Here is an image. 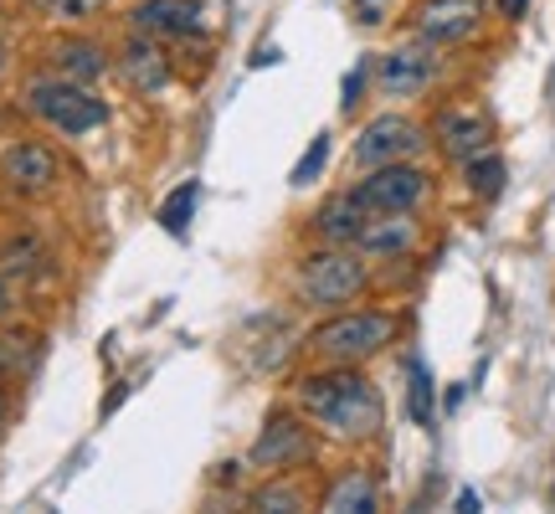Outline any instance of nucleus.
Returning a JSON list of instances; mask_svg holds the SVG:
<instances>
[{"instance_id": "423d86ee", "label": "nucleus", "mask_w": 555, "mask_h": 514, "mask_svg": "<svg viewBox=\"0 0 555 514\" xmlns=\"http://www.w3.org/2000/svg\"><path fill=\"white\" fill-rule=\"evenodd\" d=\"M422 155H433L427 119L401 114V108L371 114V119L356 129V139H350V165H356V176L380 170V165H401V159H422Z\"/></svg>"}, {"instance_id": "f8f14e48", "label": "nucleus", "mask_w": 555, "mask_h": 514, "mask_svg": "<svg viewBox=\"0 0 555 514\" xmlns=\"http://www.w3.org/2000/svg\"><path fill=\"white\" fill-rule=\"evenodd\" d=\"M119 26L129 37L165 41L170 52L206 37V0H124Z\"/></svg>"}, {"instance_id": "5701e85b", "label": "nucleus", "mask_w": 555, "mask_h": 514, "mask_svg": "<svg viewBox=\"0 0 555 514\" xmlns=\"http://www.w3.org/2000/svg\"><path fill=\"white\" fill-rule=\"evenodd\" d=\"M376 88V62L371 57H360L350 73H345V82H339V114L345 119H356L360 114V103H365V93Z\"/></svg>"}, {"instance_id": "39448f33", "label": "nucleus", "mask_w": 555, "mask_h": 514, "mask_svg": "<svg viewBox=\"0 0 555 514\" xmlns=\"http://www.w3.org/2000/svg\"><path fill=\"white\" fill-rule=\"evenodd\" d=\"M319 427L298 412L294 401H278L273 412L262 416L258 437L247 448V468L258 474H309L319 463Z\"/></svg>"}, {"instance_id": "393cba45", "label": "nucleus", "mask_w": 555, "mask_h": 514, "mask_svg": "<svg viewBox=\"0 0 555 514\" xmlns=\"http://www.w3.org/2000/svg\"><path fill=\"white\" fill-rule=\"evenodd\" d=\"M391 11H397V0H350V21H356V26H365V31L386 26V21H391Z\"/></svg>"}, {"instance_id": "c85d7f7f", "label": "nucleus", "mask_w": 555, "mask_h": 514, "mask_svg": "<svg viewBox=\"0 0 555 514\" xmlns=\"http://www.w3.org/2000/svg\"><path fill=\"white\" fill-rule=\"evenodd\" d=\"M525 11H530V0H494V16L499 21H519Z\"/></svg>"}, {"instance_id": "4be33fe9", "label": "nucleus", "mask_w": 555, "mask_h": 514, "mask_svg": "<svg viewBox=\"0 0 555 514\" xmlns=\"http://www.w3.org/2000/svg\"><path fill=\"white\" fill-rule=\"evenodd\" d=\"M406 416H412L416 427H433V416H437L433 371H427V360L422 356L406 360Z\"/></svg>"}, {"instance_id": "9b49d317", "label": "nucleus", "mask_w": 555, "mask_h": 514, "mask_svg": "<svg viewBox=\"0 0 555 514\" xmlns=\"http://www.w3.org/2000/svg\"><path fill=\"white\" fill-rule=\"evenodd\" d=\"M114 78H119V88L134 93L139 103H159L180 82V62L165 41L129 37V31H124V37L114 41Z\"/></svg>"}, {"instance_id": "c756f323", "label": "nucleus", "mask_w": 555, "mask_h": 514, "mask_svg": "<svg viewBox=\"0 0 555 514\" xmlns=\"http://www.w3.org/2000/svg\"><path fill=\"white\" fill-rule=\"evenodd\" d=\"M457 514H478V494H474V489H463V494H457Z\"/></svg>"}, {"instance_id": "2eb2a0df", "label": "nucleus", "mask_w": 555, "mask_h": 514, "mask_svg": "<svg viewBox=\"0 0 555 514\" xmlns=\"http://www.w3.org/2000/svg\"><path fill=\"white\" fill-rule=\"evenodd\" d=\"M365 221H371L365 201L356 196V185H345V191H330V196L304 217L298 237H304V247H356L360 232H365Z\"/></svg>"}, {"instance_id": "1a4fd4ad", "label": "nucleus", "mask_w": 555, "mask_h": 514, "mask_svg": "<svg viewBox=\"0 0 555 514\" xmlns=\"http://www.w3.org/2000/svg\"><path fill=\"white\" fill-rule=\"evenodd\" d=\"M489 16H494V0H412L406 37L427 41L437 52H457L483 37Z\"/></svg>"}, {"instance_id": "a878e982", "label": "nucleus", "mask_w": 555, "mask_h": 514, "mask_svg": "<svg viewBox=\"0 0 555 514\" xmlns=\"http://www.w3.org/2000/svg\"><path fill=\"white\" fill-rule=\"evenodd\" d=\"M201 514H247V494L242 489H211Z\"/></svg>"}, {"instance_id": "f3484780", "label": "nucleus", "mask_w": 555, "mask_h": 514, "mask_svg": "<svg viewBox=\"0 0 555 514\" xmlns=\"http://www.w3.org/2000/svg\"><path fill=\"white\" fill-rule=\"evenodd\" d=\"M314 514H386V489L371 468H339L324 484Z\"/></svg>"}, {"instance_id": "a211bd4d", "label": "nucleus", "mask_w": 555, "mask_h": 514, "mask_svg": "<svg viewBox=\"0 0 555 514\" xmlns=\"http://www.w3.org/2000/svg\"><path fill=\"white\" fill-rule=\"evenodd\" d=\"M319 494L304 474H262L258 489H247V514H314Z\"/></svg>"}, {"instance_id": "7ed1b4c3", "label": "nucleus", "mask_w": 555, "mask_h": 514, "mask_svg": "<svg viewBox=\"0 0 555 514\" xmlns=\"http://www.w3.org/2000/svg\"><path fill=\"white\" fill-rule=\"evenodd\" d=\"M21 114L52 139H88L114 124V103L88 82L57 78V73L37 67V73L21 78Z\"/></svg>"}, {"instance_id": "20e7f679", "label": "nucleus", "mask_w": 555, "mask_h": 514, "mask_svg": "<svg viewBox=\"0 0 555 514\" xmlns=\"http://www.w3.org/2000/svg\"><path fill=\"white\" fill-rule=\"evenodd\" d=\"M376 268L356 247H304L288 268V298L304 314H335L371 294Z\"/></svg>"}, {"instance_id": "cd10ccee", "label": "nucleus", "mask_w": 555, "mask_h": 514, "mask_svg": "<svg viewBox=\"0 0 555 514\" xmlns=\"http://www.w3.org/2000/svg\"><path fill=\"white\" fill-rule=\"evenodd\" d=\"M11 422H16V391L0 381V437L11 433Z\"/></svg>"}, {"instance_id": "ddd939ff", "label": "nucleus", "mask_w": 555, "mask_h": 514, "mask_svg": "<svg viewBox=\"0 0 555 514\" xmlns=\"http://www.w3.org/2000/svg\"><path fill=\"white\" fill-rule=\"evenodd\" d=\"M437 78H442V52L427 47V41H416V37L397 41L391 52H380L376 57V88L397 103L427 99V93L437 88Z\"/></svg>"}, {"instance_id": "6ab92c4d", "label": "nucleus", "mask_w": 555, "mask_h": 514, "mask_svg": "<svg viewBox=\"0 0 555 514\" xmlns=\"http://www.w3.org/2000/svg\"><path fill=\"white\" fill-rule=\"evenodd\" d=\"M457 176H463V185H468V196L499 201L504 196V185H509V165H504V155H499V144H494V150H483V155L463 159Z\"/></svg>"}, {"instance_id": "9d476101", "label": "nucleus", "mask_w": 555, "mask_h": 514, "mask_svg": "<svg viewBox=\"0 0 555 514\" xmlns=\"http://www.w3.org/2000/svg\"><path fill=\"white\" fill-rule=\"evenodd\" d=\"M427 134H433V155L448 159V165H463V159L483 155V150H494L499 144V119L474 99H448L433 108V119H427Z\"/></svg>"}, {"instance_id": "6e6552de", "label": "nucleus", "mask_w": 555, "mask_h": 514, "mask_svg": "<svg viewBox=\"0 0 555 514\" xmlns=\"http://www.w3.org/2000/svg\"><path fill=\"white\" fill-rule=\"evenodd\" d=\"M356 196L365 201L371 217H422L437 196V176L422 159H401V165L356 176Z\"/></svg>"}, {"instance_id": "b1692460", "label": "nucleus", "mask_w": 555, "mask_h": 514, "mask_svg": "<svg viewBox=\"0 0 555 514\" xmlns=\"http://www.w3.org/2000/svg\"><path fill=\"white\" fill-rule=\"evenodd\" d=\"M324 165H330V134H324V129H319L314 139H309V150H304V159H298L294 165V191H309V185H314L319 176H324Z\"/></svg>"}, {"instance_id": "f257e3e1", "label": "nucleus", "mask_w": 555, "mask_h": 514, "mask_svg": "<svg viewBox=\"0 0 555 514\" xmlns=\"http://www.w3.org/2000/svg\"><path fill=\"white\" fill-rule=\"evenodd\" d=\"M288 401L314 422L319 437H335L339 448H365L386 427V401L360 365H298Z\"/></svg>"}, {"instance_id": "bb28decb", "label": "nucleus", "mask_w": 555, "mask_h": 514, "mask_svg": "<svg viewBox=\"0 0 555 514\" xmlns=\"http://www.w3.org/2000/svg\"><path fill=\"white\" fill-rule=\"evenodd\" d=\"M11 73H16V41L0 31V88L11 82Z\"/></svg>"}, {"instance_id": "f03ea898", "label": "nucleus", "mask_w": 555, "mask_h": 514, "mask_svg": "<svg viewBox=\"0 0 555 514\" xmlns=\"http://www.w3.org/2000/svg\"><path fill=\"white\" fill-rule=\"evenodd\" d=\"M406 330V314L391 309V304H350V309H335V314L314 319L304 339H298L294 360L298 365H365V360L386 356L391 345Z\"/></svg>"}, {"instance_id": "aec40b11", "label": "nucleus", "mask_w": 555, "mask_h": 514, "mask_svg": "<svg viewBox=\"0 0 555 514\" xmlns=\"http://www.w3.org/2000/svg\"><path fill=\"white\" fill-rule=\"evenodd\" d=\"M124 0H31V11H37L47 26H93L103 21L108 11H119Z\"/></svg>"}, {"instance_id": "0eeeda50", "label": "nucleus", "mask_w": 555, "mask_h": 514, "mask_svg": "<svg viewBox=\"0 0 555 514\" xmlns=\"http://www.w3.org/2000/svg\"><path fill=\"white\" fill-rule=\"evenodd\" d=\"M67 180V159H62L52 134H11L0 144V191L16 201H47Z\"/></svg>"}, {"instance_id": "4468645a", "label": "nucleus", "mask_w": 555, "mask_h": 514, "mask_svg": "<svg viewBox=\"0 0 555 514\" xmlns=\"http://www.w3.org/2000/svg\"><path fill=\"white\" fill-rule=\"evenodd\" d=\"M41 67L57 73V78L99 88L103 78H114V47L103 37H88L82 26H57L47 37V47H41Z\"/></svg>"}, {"instance_id": "dca6fc26", "label": "nucleus", "mask_w": 555, "mask_h": 514, "mask_svg": "<svg viewBox=\"0 0 555 514\" xmlns=\"http://www.w3.org/2000/svg\"><path fill=\"white\" fill-rule=\"evenodd\" d=\"M422 217H371L365 232H360L356 253L371 262V268H391V262H406L422 247Z\"/></svg>"}, {"instance_id": "412c9836", "label": "nucleus", "mask_w": 555, "mask_h": 514, "mask_svg": "<svg viewBox=\"0 0 555 514\" xmlns=\"http://www.w3.org/2000/svg\"><path fill=\"white\" fill-rule=\"evenodd\" d=\"M196 206H201V180H180L176 191L159 201L155 221L170 232V237H185V232H191V217H196Z\"/></svg>"}]
</instances>
